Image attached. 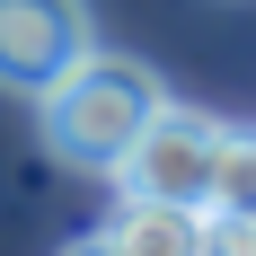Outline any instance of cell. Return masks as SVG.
<instances>
[{
	"instance_id": "1",
	"label": "cell",
	"mask_w": 256,
	"mask_h": 256,
	"mask_svg": "<svg viewBox=\"0 0 256 256\" xmlns=\"http://www.w3.org/2000/svg\"><path fill=\"white\" fill-rule=\"evenodd\" d=\"M159 106L168 98H159L150 62H132V53H88V62H71V71L36 98V132H44V150L62 159V168L115 177L124 150L150 132Z\"/></svg>"
},
{
	"instance_id": "2",
	"label": "cell",
	"mask_w": 256,
	"mask_h": 256,
	"mask_svg": "<svg viewBox=\"0 0 256 256\" xmlns=\"http://www.w3.org/2000/svg\"><path fill=\"white\" fill-rule=\"evenodd\" d=\"M221 132L194 106H159L150 132L124 150L115 168V194H159V204H212V168H221Z\"/></svg>"
},
{
	"instance_id": "3",
	"label": "cell",
	"mask_w": 256,
	"mask_h": 256,
	"mask_svg": "<svg viewBox=\"0 0 256 256\" xmlns=\"http://www.w3.org/2000/svg\"><path fill=\"white\" fill-rule=\"evenodd\" d=\"M88 53H98L88 0H0V88L9 98H44Z\"/></svg>"
},
{
	"instance_id": "4",
	"label": "cell",
	"mask_w": 256,
	"mask_h": 256,
	"mask_svg": "<svg viewBox=\"0 0 256 256\" xmlns=\"http://www.w3.org/2000/svg\"><path fill=\"white\" fill-rule=\"evenodd\" d=\"M106 238L124 256H204V204H159V194H115Z\"/></svg>"
},
{
	"instance_id": "5",
	"label": "cell",
	"mask_w": 256,
	"mask_h": 256,
	"mask_svg": "<svg viewBox=\"0 0 256 256\" xmlns=\"http://www.w3.org/2000/svg\"><path fill=\"white\" fill-rule=\"evenodd\" d=\"M204 212H256V132H221V168H212Z\"/></svg>"
},
{
	"instance_id": "6",
	"label": "cell",
	"mask_w": 256,
	"mask_h": 256,
	"mask_svg": "<svg viewBox=\"0 0 256 256\" xmlns=\"http://www.w3.org/2000/svg\"><path fill=\"white\" fill-rule=\"evenodd\" d=\"M204 256H256V212H204Z\"/></svg>"
},
{
	"instance_id": "7",
	"label": "cell",
	"mask_w": 256,
	"mask_h": 256,
	"mask_svg": "<svg viewBox=\"0 0 256 256\" xmlns=\"http://www.w3.org/2000/svg\"><path fill=\"white\" fill-rule=\"evenodd\" d=\"M62 256H124V248H115V238L98 230V238H71V248H62Z\"/></svg>"
}]
</instances>
